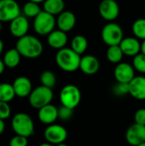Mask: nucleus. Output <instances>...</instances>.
I'll return each mask as SVG.
<instances>
[{"label": "nucleus", "mask_w": 145, "mask_h": 146, "mask_svg": "<svg viewBox=\"0 0 145 146\" xmlns=\"http://www.w3.org/2000/svg\"><path fill=\"white\" fill-rule=\"evenodd\" d=\"M15 48L21 56L29 59L40 56L44 49L41 41L38 38L27 34L18 39Z\"/></svg>", "instance_id": "nucleus-1"}, {"label": "nucleus", "mask_w": 145, "mask_h": 146, "mask_svg": "<svg viewBox=\"0 0 145 146\" xmlns=\"http://www.w3.org/2000/svg\"><path fill=\"white\" fill-rule=\"evenodd\" d=\"M80 55L76 53L71 48H62L58 50L56 55V62L57 66L65 72H74L79 68Z\"/></svg>", "instance_id": "nucleus-2"}, {"label": "nucleus", "mask_w": 145, "mask_h": 146, "mask_svg": "<svg viewBox=\"0 0 145 146\" xmlns=\"http://www.w3.org/2000/svg\"><path fill=\"white\" fill-rule=\"evenodd\" d=\"M12 128L17 135L30 137L34 133L32 119L26 113H18L12 119Z\"/></svg>", "instance_id": "nucleus-3"}, {"label": "nucleus", "mask_w": 145, "mask_h": 146, "mask_svg": "<svg viewBox=\"0 0 145 146\" xmlns=\"http://www.w3.org/2000/svg\"><path fill=\"white\" fill-rule=\"evenodd\" d=\"M29 97V104L34 109H41L42 107L48 105L53 99L52 89L40 86L32 91Z\"/></svg>", "instance_id": "nucleus-4"}, {"label": "nucleus", "mask_w": 145, "mask_h": 146, "mask_svg": "<svg viewBox=\"0 0 145 146\" xmlns=\"http://www.w3.org/2000/svg\"><path fill=\"white\" fill-rule=\"evenodd\" d=\"M56 24V21L55 19V15L44 10L34 18L33 28L38 34L44 36L49 35L52 31H54Z\"/></svg>", "instance_id": "nucleus-5"}, {"label": "nucleus", "mask_w": 145, "mask_h": 146, "mask_svg": "<svg viewBox=\"0 0 145 146\" xmlns=\"http://www.w3.org/2000/svg\"><path fill=\"white\" fill-rule=\"evenodd\" d=\"M59 98L62 105L74 110L80 103L81 92L76 86L67 85L61 90Z\"/></svg>", "instance_id": "nucleus-6"}, {"label": "nucleus", "mask_w": 145, "mask_h": 146, "mask_svg": "<svg viewBox=\"0 0 145 146\" xmlns=\"http://www.w3.org/2000/svg\"><path fill=\"white\" fill-rule=\"evenodd\" d=\"M102 38L109 46L119 45L124 38L123 30L119 24L109 22L106 24L102 30Z\"/></svg>", "instance_id": "nucleus-7"}, {"label": "nucleus", "mask_w": 145, "mask_h": 146, "mask_svg": "<svg viewBox=\"0 0 145 146\" xmlns=\"http://www.w3.org/2000/svg\"><path fill=\"white\" fill-rule=\"evenodd\" d=\"M21 15V9L15 0H0V21L8 22Z\"/></svg>", "instance_id": "nucleus-8"}, {"label": "nucleus", "mask_w": 145, "mask_h": 146, "mask_svg": "<svg viewBox=\"0 0 145 146\" xmlns=\"http://www.w3.org/2000/svg\"><path fill=\"white\" fill-rule=\"evenodd\" d=\"M44 135L47 142L56 145L65 142L68 138V132L66 128L61 125L51 124L46 127Z\"/></svg>", "instance_id": "nucleus-9"}, {"label": "nucleus", "mask_w": 145, "mask_h": 146, "mask_svg": "<svg viewBox=\"0 0 145 146\" xmlns=\"http://www.w3.org/2000/svg\"><path fill=\"white\" fill-rule=\"evenodd\" d=\"M126 139L129 145L138 146L145 142V126L134 123L131 125L126 133Z\"/></svg>", "instance_id": "nucleus-10"}, {"label": "nucleus", "mask_w": 145, "mask_h": 146, "mask_svg": "<svg viewBox=\"0 0 145 146\" xmlns=\"http://www.w3.org/2000/svg\"><path fill=\"white\" fill-rule=\"evenodd\" d=\"M99 14L106 21L115 20L120 14V7L115 0H103L99 4Z\"/></svg>", "instance_id": "nucleus-11"}, {"label": "nucleus", "mask_w": 145, "mask_h": 146, "mask_svg": "<svg viewBox=\"0 0 145 146\" xmlns=\"http://www.w3.org/2000/svg\"><path fill=\"white\" fill-rule=\"evenodd\" d=\"M114 75L117 82L129 84L135 77V69L127 62H120L114 70Z\"/></svg>", "instance_id": "nucleus-12"}, {"label": "nucleus", "mask_w": 145, "mask_h": 146, "mask_svg": "<svg viewBox=\"0 0 145 146\" xmlns=\"http://www.w3.org/2000/svg\"><path fill=\"white\" fill-rule=\"evenodd\" d=\"M29 29V22L25 15H19L10 21L9 31L15 38H21L26 35Z\"/></svg>", "instance_id": "nucleus-13"}, {"label": "nucleus", "mask_w": 145, "mask_h": 146, "mask_svg": "<svg viewBox=\"0 0 145 146\" xmlns=\"http://www.w3.org/2000/svg\"><path fill=\"white\" fill-rule=\"evenodd\" d=\"M129 94L135 99L145 100V77L135 76L129 83Z\"/></svg>", "instance_id": "nucleus-14"}, {"label": "nucleus", "mask_w": 145, "mask_h": 146, "mask_svg": "<svg viewBox=\"0 0 145 146\" xmlns=\"http://www.w3.org/2000/svg\"><path fill=\"white\" fill-rule=\"evenodd\" d=\"M100 68V62L99 60L92 56V55H86L81 57L79 69L87 75H92L98 72Z\"/></svg>", "instance_id": "nucleus-15"}, {"label": "nucleus", "mask_w": 145, "mask_h": 146, "mask_svg": "<svg viewBox=\"0 0 145 146\" xmlns=\"http://www.w3.org/2000/svg\"><path fill=\"white\" fill-rule=\"evenodd\" d=\"M39 121L46 125L54 124V122L58 119V109L50 104L38 110V114Z\"/></svg>", "instance_id": "nucleus-16"}, {"label": "nucleus", "mask_w": 145, "mask_h": 146, "mask_svg": "<svg viewBox=\"0 0 145 146\" xmlns=\"http://www.w3.org/2000/svg\"><path fill=\"white\" fill-rule=\"evenodd\" d=\"M124 55L127 56H135L141 51V44L137 38L127 37L124 38L119 44Z\"/></svg>", "instance_id": "nucleus-17"}, {"label": "nucleus", "mask_w": 145, "mask_h": 146, "mask_svg": "<svg viewBox=\"0 0 145 146\" xmlns=\"http://www.w3.org/2000/svg\"><path fill=\"white\" fill-rule=\"evenodd\" d=\"M76 24V16L71 11H63L58 15L56 25L58 29L68 33L71 31Z\"/></svg>", "instance_id": "nucleus-18"}, {"label": "nucleus", "mask_w": 145, "mask_h": 146, "mask_svg": "<svg viewBox=\"0 0 145 146\" xmlns=\"http://www.w3.org/2000/svg\"><path fill=\"white\" fill-rule=\"evenodd\" d=\"M12 85L15 92V96L20 98H26L29 96L32 91L31 80L24 76L16 78Z\"/></svg>", "instance_id": "nucleus-19"}, {"label": "nucleus", "mask_w": 145, "mask_h": 146, "mask_svg": "<svg viewBox=\"0 0 145 146\" xmlns=\"http://www.w3.org/2000/svg\"><path fill=\"white\" fill-rule=\"evenodd\" d=\"M48 44L56 50H61L65 47L68 43V35L65 32L58 29L52 31L47 38Z\"/></svg>", "instance_id": "nucleus-20"}, {"label": "nucleus", "mask_w": 145, "mask_h": 146, "mask_svg": "<svg viewBox=\"0 0 145 146\" xmlns=\"http://www.w3.org/2000/svg\"><path fill=\"white\" fill-rule=\"evenodd\" d=\"M65 3L63 0H45L44 2V10L53 15H60L64 11Z\"/></svg>", "instance_id": "nucleus-21"}, {"label": "nucleus", "mask_w": 145, "mask_h": 146, "mask_svg": "<svg viewBox=\"0 0 145 146\" xmlns=\"http://www.w3.org/2000/svg\"><path fill=\"white\" fill-rule=\"evenodd\" d=\"M21 56L19 53V51L16 50V48L10 49L4 54L3 61L6 67L14 68L19 65L20 61H21Z\"/></svg>", "instance_id": "nucleus-22"}, {"label": "nucleus", "mask_w": 145, "mask_h": 146, "mask_svg": "<svg viewBox=\"0 0 145 146\" xmlns=\"http://www.w3.org/2000/svg\"><path fill=\"white\" fill-rule=\"evenodd\" d=\"M88 47V41L83 35H76L71 41V49H73L79 55L85 52Z\"/></svg>", "instance_id": "nucleus-23"}, {"label": "nucleus", "mask_w": 145, "mask_h": 146, "mask_svg": "<svg viewBox=\"0 0 145 146\" xmlns=\"http://www.w3.org/2000/svg\"><path fill=\"white\" fill-rule=\"evenodd\" d=\"M106 56L110 62L118 64L121 62L124 53L121 48L120 47V45H113V46H109Z\"/></svg>", "instance_id": "nucleus-24"}, {"label": "nucleus", "mask_w": 145, "mask_h": 146, "mask_svg": "<svg viewBox=\"0 0 145 146\" xmlns=\"http://www.w3.org/2000/svg\"><path fill=\"white\" fill-rule=\"evenodd\" d=\"M15 92L13 85L9 83L0 84V101L9 103L14 99Z\"/></svg>", "instance_id": "nucleus-25"}, {"label": "nucleus", "mask_w": 145, "mask_h": 146, "mask_svg": "<svg viewBox=\"0 0 145 146\" xmlns=\"http://www.w3.org/2000/svg\"><path fill=\"white\" fill-rule=\"evenodd\" d=\"M132 33L137 38L145 39V18L136 20L132 24Z\"/></svg>", "instance_id": "nucleus-26"}, {"label": "nucleus", "mask_w": 145, "mask_h": 146, "mask_svg": "<svg viewBox=\"0 0 145 146\" xmlns=\"http://www.w3.org/2000/svg\"><path fill=\"white\" fill-rule=\"evenodd\" d=\"M41 11L42 10H41L38 3H34V2L28 1L23 6V13H24L25 16H26V17L35 18Z\"/></svg>", "instance_id": "nucleus-27"}, {"label": "nucleus", "mask_w": 145, "mask_h": 146, "mask_svg": "<svg viewBox=\"0 0 145 146\" xmlns=\"http://www.w3.org/2000/svg\"><path fill=\"white\" fill-rule=\"evenodd\" d=\"M40 81L42 86L52 89L56 84V77L51 71H44L40 75Z\"/></svg>", "instance_id": "nucleus-28"}, {"label": "nucleus", "mask_w": 145, "mask_h": 146, "mask_svg": "<svg viewBox=\"0 0 145 146\" xmlns=\"http://www.w3.org/2000/svg\"><path fill=\"white\" fill-rule=\"evenodd\" d=\"M132 66L134 69L141 74H145V55L139 53L133 57Z\"/></svg>", "instance_id": "nucleus-29"}, {"label": "nucleus", "mask_w": 145, "mask_h": 146, "mask_svg": "<svg viewBox=\"0 0 145 146\" xmlns=\"http://www.w3.org/2000/svg\"><path fill=\"white\" fill-rule=\"evenodd\" d=\"M73 110L70 108H68L66 106L62 105L58 109V119H61L62 121H68L73 116Z\"/></svg>", "instance_id": "nucleus-30"}, {"label": "nucleus", "mask_w": 145, "mask_h": 146, "mask_svg": "<svg viewBox=\"0 0 145 146\" xmlns=\"http://www.w3.org/2000/svg\"><path fill=\"white\" fill-rule=\"evenodd\" d=\"M114 92L118 96L129 94V84L118 82V84H116L114 87Z\"/></svg>", "instance_id": "nucleus-31"}, {"label": "nucleus", "mask_w": 145, "mask_h": 146, "mask_svg": "<svg viewBox=\"0 0 145 146\" xmlns=\"http://www.w3.org/2000/svg\"><path fill=\"white\" fill-rule=\"evenodd\" d=\"M27 138L21 135H15L9 141V146H27Z\"/></svg>", "instance_id": "nucleus-32"}, {"label": "nucleus", "mask_w": 145, "mask_h": 146, "mask_svg": "<svg viewBox=\"0 0 145 146\" xmlns=\"http://www.w3.org/2000/svg\"><path fill=\"white\" fill-rule=\"evenodd\" d=\"M10 107L8 103L0 101V119L5 120L10 115Z\"/></svg>", "instance_id": "nucleus-33"}, {"label": "nucleus", "mask_w": 145, "mask_h": 146, "mask_svg": "<svg viewBox=\"0 0 145 146\" xmlns=\"http://www.w3.org/2000/svg\"><path fill=\"white\" fill-rule=\"evenodd\" d=\"M135 123L145 126V109H139L134 115Z\"/></svg>", "instance_id": "nucleus-34"}, {"label": "nucleus", "mask_w": 145, "mask_h": 146, "mask_svg": "<svg viewBox=\"0 0 145 146\" xmlns=\"http://www.w3.org/2000/svg\"><path fill=\"white\" fill-rule=\"evenodd\" d=\"M5 129V124H4V121L3 120L0 119V135L3 133V132L4 131Z\"/></svg>", "instance_id": "nucleus-35"}, {"label": "nucleus", "mask_w": 145, "mask_h": 146, "mask_svg": "<svg viewBox=\"0 0 145 146\" xmlns=\"http://www.w3.org/2000/svg\"><path fill=\"white\" fill-rule=\"evenodd\" d=\"M6 66H5V64H4V62H3V61H2L1 59H0V75L3 73V71H4V68H5Z\"/></svg>", "instance_id": "nucleus-36"}, {"label": "nucleus", "mask_w": 145, "mask_h": 146, "mask_svg": "<svg viewBox=\"0 0 145 146\" xmlns=\"http://www.w3.org/2000/svg\"><path fill=\"white\" fill-rule=\"evenodd\" d=\"M141 53L145 55V39L143 40L142 44H141Z\"/></svg>", "instance_id": "nucleus-37"}, {"label": "nucleus", "mask_w": 145, "mask_h": 146, "mask_svg": "<svg viewBox=\"0 0 145 146\" xmlns=\"http://www.w3.org/2000/svg\"><path fill=\"white\" fill-rule=\"evenodd\" d=\"M3 41L0 39V55H1L2 52H3Z\"/></svg>", "instance_id": "nucleus-38"}, {"label": "nucleus", "mask_w": 145, "mask_h": 146, "mask_svg": "<svg viewBox=\"0 0 145 146\" xmlns=\"http://www.w3.org/2000/svg\"><path fill=\"white\" fill-rule=\"evenodd\" d=\"M39 146H54V145H52V144L47 142V143H43V144H41Z\"/></svg>", "instance_id": "nucleus-39"}, {"label": "nucleus", "mask_w": 145, "mask_h": 146, "mask_svg": "<svg viewBox=\"0 0 145 146\" xmlns=\"http://www.w3.org/2000/svg\"><path fill=\"white\" fill-rule=\"evenodd\" d=\"M31 2H34V3H44L45 0H29Z\"/></svg>", "instance_id": "nucleus-40"}, {"label": "nucleus", "mask_w": 145, "mask_h": 146, "mask_svg": "<svg viewBox=\"0 0 145 146\" xmlns=\"http://www.w3.org/2000/svg\"><path fill=\"white\" fill-rule=\"evenodd\" d=\"M56 146H68V145H66L65 143H61V144H59V145H56Z\"/></svg>", "instance_id": "nucleus-41"}, {"label": "nucleus", "mask_w": 145, "mask_h": 146, "mask_svg": "<svg viewBox=\"0 0 145 146\" xmlns=\"http://www.w3.org/2000/svg\"><path fill=\"white\" fill-rule=\"evenodd\" d=\"M138 146H145V142L144 143H143V144H141V145H138Z\"/></svg>", "instance_id": "nucleus-42"}, {"label": "nucleus", "mask_w": 145, "mask_h": 146, "mask_svg": "<svg viewBox=\"0 0 145 146\" xmlns=\"http://www.w3.org/2000/svg\"><path fill=\"white\" fill-rule=\"evenodd\" d=\"M1 23H2V22L0 21V31H1V28H2V24H1Z\"/></svg>", "instance_id": "nucleus-43"}]
</instances>
